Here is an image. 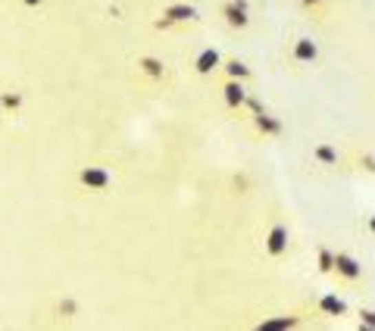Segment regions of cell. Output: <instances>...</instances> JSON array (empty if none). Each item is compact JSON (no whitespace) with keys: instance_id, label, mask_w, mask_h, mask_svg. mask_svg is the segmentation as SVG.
<instances>
[{"instance_id":"cell-1","label":"cell","mask_w":375,"mask_h":331,"mask_svg":"<svg viewBox=\"0 0 375 331\" xmlns=\"http://www.w3.org/2000/svg\"><path fill=\"white\" fill-rule=\"evenodd\" d=\"M78 182L88 191L100 194V191H107L109 184H113V175H109V169H103V166H85V169L78 172Z\"/></svg>"},{"instance_id":"cell-2","label":"cell","mask_w":375,"mask_h":331,"mask_svg":"<svg viewBox=\"0 0 375 331\" xmlns=\"http://www.w3.org/2000/svg\"><path fill=\"white\" fill-rule=\"evenodd\" d=\"M332 272H338V278H344V281H360V278H363V266L356 263L350 253H344V250L334 253Z\"/></svg>"},{"instance_id":"cell-3","label":"cell","mask_w":375,"mask_h":331,"mask_svg":"<svg viewBox=\"0 0 375 331\" xmlns=\"http://www.w3.org/2000/svg\"><path fill=\"white\" fill-rule=\"evenodd\" d=\"M266 253L272 259H279V257H285V253H288V225L275 222L272 228H269V235H266Z\"/></svg>"},{"instance_id":"cell-4","label":"cell","mask_w":375,"mask_h":331,"mask_svg":"<svg viewBox=\"0 0 375 331\" xmlns=\"http://www.w3.org/2000/svg\"><path fill=\"white\" fill-rule=\"evenodd\" d=\"M222 16L232 28H247V22H250V16H247V0H228L222 7Z\"/></svg>"},{"instance_id":"cell-5","label":"cell","mask_w":375,"mask_h":331,"mask_svg":"<svg viewBox=\"0 0 375 331\" xmlns=\"http://www.w3.org/2000/svg\"><path fill=\"white\" fill-rule=\"evenodd\" d=\"M194 16H197L194 7H188V3H172V7L163 13V19L157 22V28H172L175 22H188V19H194Z\"/></svg>"},{"instance_id":"cell-6","label":"cell","mask_w":375,"mask_h":331,"mask_svg":"<svg viewBox=\"0 0 375 331\" xmlns=\"http://www.w3.org/2000/svg\"><path fill=\"white\" fill-rule=\"evenodd\" d=\"M222 97H225V103H228V109H244V100H247L244 81L228 78V81L222 85Z\"/></svg>"},{"instance_id":"cell-7","label":"cell","mask_w":375,"mask_h":331,"mask_svg":"<svg viewBox=\"0 0 375 331\" xmlns=\"http://www.w3.org/2000/svg\"><path fill=\"white\" fill-rule=\"evenodd\" d=\"M253 129L263 138H279L281 131H285V125H281V119H275V116H269L266 109H263V113L253 116Z\"/></svg>"},{"instance_id":"cell-8","label":"cell","mask_w":375,"mask_h":331,"mask_svg":"<svg viewBox=\"0 0 375 331\" xmlns=\"http://www.w3.org/2000/svg\"><path fill=\"white\" fill-rule=\"evenodd\" d=\"M291 60L294 63H316L319 60V47H316V41L310 38H297L291 47Z\"/></svg>"},{"instance_id":"cell-9","label":"cell","mask_w":375,"mask_h":331,"mask_svg":"<svg viewBox=\"0 0 375 331\" xmlns=\"http://www.w3.org/2000/svg\"><path fill=\"white\" fill-rule=\"evenodd\" d=\"M222 66V56H219V50H204V54L197 56V63H194V69H197V75H210L216 72V69Z\"/></svg>"},{"instance_id":"cell-10","label":"cell","mask_w":375,"mask_h":331,"mask_svg":"<svg viewBox=\"0 0 375 331\" xmlns=\"http://www.w3.org/2000/svg\"><path fill=\"white\" fill-rule=\"evenodd\" d=\"M319 312H325V316H347V303L344 300H338L334 294H325V297H319Z\"/></svg>"},{"instance_id":"cell-11","label":"cell","mask_w":375,"mask_h":331,"mask_svg":"<svg viewBox=\"0 0 375 331\" xmlns=\"http://www.w3.org/2000/svg\"><path fill=\"white\" fill-rule=\"evenodd\" d=\"M138 69H141L144 75H150V78H163V72H166L163 60H157V56H141V60H138Z\"/></svg>"},{"instance_id":"cell-12","label":"cell","mask_w":375,"mask_h":331,"mask_svg":"<svg viewBox=\"0 0 375 331\" xmlns=\"http://www.w3.org/2000/svg\"><path fill=\"white\" fill-rule=\"evenodd\" d=\"M313 156H316V162H322V166H338V160H341V153H338L332 144H316Z\"/></svg>"},{"instance_id":"cell-13","label":"cell","mask_w":375,"mask_h":331,"mask_svg":"<svg viewBox=\"0 0 375 331\" xmlns=\"http://www.w3.org/2000/svg\"><path fill=\"white\" fill-rule=\"evenodd\" d=\"M222 69L228 72V78H238V81H247V78H250V69H247L241 60H228V63H222Z\"/></svg>"},{"instance_id":"cell-14","label":"cell","mask_w":375,"mask_h":331,"mask_svg":"<svg viewBox=\"0 0 375 331\" xmlns=\"http://www.w3.org/2000/svg\"><path fill=\"white\" fill-rule=\"evenodd\" d=\"M294 325H297V316H281V319H266L259 328L263 331H285V328H294Z\"/></svg>"},{"instance_id":"cell-15","label":"cell","mask_w":375,"mask_h":331,"mask_svg":"<svg viewBox=\"0 0 375 331\" xmlns=\"http://www.w3.org/2000/svg\"><path fill=\"white\" fill-rule=\"evenodd\" d=\"M316 259H319V272H322V275H332L334 250H328V247H319V250H316Z\"/></svg>"},{"instance_id":"cell-16","label":"cell","mask_w":375,"mask_h":331,"mask_svg":"<svg viewBox=\"0 0 375 331\" xmlns=\"http://www.w3.org/2000/svg\"><path fill=\"white\" fill-rule=\"evenodd\" d=\"M360 322L369 325V328H375V310H360Z\"/></svg>"},{"instance_id":"cell-17","label":"cell","mask_w":375,"mask_h":331,"mask_svg":"<svg viewBox=\"0 0 375 331\" xmlns=\"http://www.w3.org/2000/svg\"><path fill=\"white\" fill-rule=\"evenodd\" d=\"M244 107H247V109H250V113H253V116H257V113H263V103H259V100H257V97H247V100H244Z\"/></svg>"},{"instance_id":"cell-18","label":"cell","mask_w":375,"mask_h":331,"mask_svg":"<svg viewBox=\"0 0 375 331\" xmlns=\"http://www.w3.org/2000/svg\"><path fill=\"white\" fill-rule=\"evenodd\" d=\"M360 166L366 172H375V160H372V156H360Z\"/></svg>"},{"instance_id":"cell-19","label":"cell","mask_w":375,"mask_h":331,"mask_svg":"<svg viewBox=\"0 0 375 331\" xmlns=\"http://www.w3.org/2000/svg\"><path fill=\"white\" fill-rule=\"evenodd\" d=\"M3 103H7V107H19V97L10 94V97H3Z\"/></svg>"},{"instance_id":"cell-20","label":"cell","mask_w":375,"mask_h":331,"mask_svg":"<svg viewBox=\"0 0 375 331\" xmlns=\"http://www.w3.org/2000/svg\"><path fill=\"white\" fill-rule=\"evenodd\" d=\"M300 3H307V7H319L322 0H300Z\"/></svg>"},{"instance_id":"cell-21","label":"cell","mask_w":375,"mask_h":331,"mask_svg":"<svg viewBox=\"0 0 375 331\" xmlns=\"http://www.w3.org/2000/svg\"><path fill=\"white\" fill-rule=\"evenodd\" d=\"M22 3H25V7H38V3H41V0H22Z\"/></svg>"},{"instance_id":"cell-22","label":"cell","mask_w":375,"mask_h":331,"mask_svg":"<svg viewBox=\"0 0 375 331\" xmlns=\"http://www.w3.org/2000/svg\"><path fill=\"white\" fill-rule=\"evenodd\" d=\"M369 231H372V235H375V216L369 219Z\"/></svg>"}]
</instances>
